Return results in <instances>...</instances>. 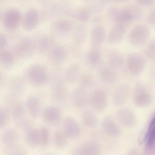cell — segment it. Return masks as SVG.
<instances>
[{
  "label": "cell",
  "mask_w": 155,
  "mask_h": 155,
  "mask_svg": "<svg viewBox=\"0 0 155 155\" xmlns=\"http://www.w3.org/2000/svg\"><path fill=\"white\" fill-rule=\"evenodd\" d=\"M87 64L91 68L99 67L102 61V56L100 48H91L86 55Z\"/></svg>",
  "instance_id": "d6a6232c"
},
{
  "label": "cell",
  "mask_w": 155,
  "mask_h": 155,
  "mask_svg": "<svg viewBox=\"0 0 155 155\" xmlns=\"http://www.w3.org/2000/svg\"><path fill=\"white\" fill-rule=\"evenodd\" d=\"M97 76L101 82L106 85L114 84L118 79V74L116 70L108 65L100 67Z\"/></svg>",
  "instance_id": "7402d4cb"
},
{
  "label": "cell",
  "mask_w": 155,
  "mask_h": 155,
  "mask_svg": "<svg viewBox=\"0 0 155 155\" xmlns=\"http://www.w3.org/2000/svg\"><path fill=\"white\" fill-rule=\"evenodd\" d=\"M10 114L5 107L0 106V130L5 128L10 120Z\"/></svg>",
  "instance_id": "60d3db41"
},
{
  "label": "cell",
  "mask_w": 155,
  "mask_h": 155,
  "mask_svg": "<svg viewBox=\"0 0 155 155\" xmlns=\"http://www.w3.org/2000/svg\"><path fill=\"white\" fill-rule=\"evenodd\" d=\"M25 140L30 147H35L39 145V130L31 127L25 130Z\"/></svg>",
  "instance_id": "d590c367"
},
{
  "label": "cell",
  "mask_w": 155,
  "mask_h": 155,
  "mask_svg": "<svg viewBox=\"0 0 155 155\" xmlns=\"http://www.w3.org/2000/svg\"><path fill=\"white\" fill-rule=\"evenodd\" d=\"M2 13L1 11L0 10V21L2 20Z\"/></svg>",
  "instance_id": "681fc988"
},
{
  "label": "cell",
  "mask_w": 155,
  "mask_h": 155,
  "mask_svg": "<svg viewBox=\"0 0 155 155\" xmlns=\"http://www.w3.org/2000/svg\"><path fill=\"white\" fill-rule=\"evenodd\" d=\"M69 138L62 130H57L53 135V141L56 147L59 149H63L68 143Z\"/></svg>",
  "instance_id": "74e56055"
},
{
  "label": "cell",
  "mask_w": 155,
  "mask_h": 155,
  "mask_svg": "<svg viewBox=\"0 0 155 155\" xmlns=\"http://www.w3.org/2000/svg\"><path fill=\"white\" fill-rule=\"evenodd\" d=\"M68 57V51L65 46L62 45L52 47L48 52L49 61L55 66H60L65 63Z\"/></svg>",
  "instance_id": "4fadbf2b"
},
{
  "label": "cell",
  "mask_w": 155,
  "mask_h": 155,
  "mask_svg": "<svg viewBox=\"0 0 155 155\" xmlns=\"http://www.w3.org/2000/svg\"><path fill=\"white\" fill-rule=\"evenodd\" d=\"M19 135L15 129L10 128L5 130L0 136V140L6 147L18 143Z\"/></svg>",
  "instance_id": "1f68e13d"
},
{
  "label": "cell",
  "mask_w": 155,
  "mask_h": 155,
  "mask_svg": "<svg viewBox=\"0 0 155 155\" xmlns=\"http://www.w3.org/2000/svg\"><path fill=\"white\" fill-rule=\"evenodd\" d=\"M81 120L84 125L89 128H94L98 125L97 117L94 111L90 110H87L82 112Z\"/></svg>",
  "instance_id": "e575fe53"
},
{
  "label": "cell",
  "mask_w": 155,
  "mask_h": 155,
  "mask_svg": "<svg viewBox=\"0 0 155 155\" xmlns=\"http://www.w3.org/2000/svg\"><path fill=\"white\" fill-rule=\"evenodd\" d=\"M16 57L12 51L5 50L0 52V68L5 70L13 68L16 63Z\"/></svg>",
  "instance_id": "4dcf8cb0"
},
{
  "label": "cell",
  "mask_w": 155,
  "mask_h": 155,
  "mask_svg": "<svg viewBox=\"0 0 155 155\" xmlns=\"http://www.w3.org/2000/svg\"><path fill=\"white\" fill-rule=\"evenodd\" d=\"M150 31L147 25L139 23L134 26L128 34L130 44L135 47H139L146 44L149 39Z\"/></svg>",
  "instance_id": "8992f818"
},
{
  "label": "cell",
  "mask_w": 155,
  "mask_h": 155,
  "mask_svg": "<svg viewBox=\"0 0 155 155\" xmlns=\"http://www.w3.org/2000/svg\"><path fill=\"white\" fill-rule=\"evenodd\" d=\"M107 13L109 18L115 23L123 22L130 24L132 22L129 14L124 7L111 5L108 8Z\"/></svg>",
  "instance_id": "9a60e30c"
},
{
  "label": "cell",
  "mask_w": 155,
  "mask_h": 155,
  "mask_svg": "<svg viewBox=\"0 0 155 155\" xmlns=\"http://www.w3.org/2000/svg\"><path fill=\"white\" fill-rule=\"evenodd\" d=\"M22 17V13L18 9H8L2 14L1 21L3 27L8 31H15L21 25Z\"/></svg>",
  "instance_id": "ba28073f"
},
{
  "label": "cell",
  "mask_w": 155,
  "mask_h": 155,
  "mask_svg": "<svg viewBox=\"0 0 155 155\" xmlns=\"http://www.w3.org/2000/svg\"><path fill=\"white\" fill-rule=\"evenodd\" d=\"M132 98L137 107L144 108L152 104L154 97L149 87L143 81H138L134 87Z\"/></svg>",
  "instance_id": "277c9868"
},
{
  "label": "cell",
  "mask_w": 155,
  "mask_h": 155,
  "mask_svg": "<svg viewBox=\"0 0 155 155\" xmlns=\"http://www.w3.org/2000/svg\"><path fill=\"white\" fill-rule=\"evenodd\" d=\"M88 104L95 111L101 112L106 110L108 104L107 91L103 89H96L89 94Z\"/></svg>",
  "instance_id": "52a82bcc"
},
{
  "label": "cell",
  "mask_w": 155,
  "mask_h": 155,
  "mask_svg": "<svg viewBox=\"0 0 155 155\" xmlns=\"http://www.w3.org/2000/svg\"><path fill=\"white\" fill-rule=\"evenodd\" d=\"M129 24L123 22L115 23L107 35L108 42L110 44H116L123 38Z\"/></svg>",
  "instance_id": "ffe728a7"
},
{
  "label": "cell",
  "mask_w": 155,
  "mask_h": 155,
  "mask_svg": "<svg viewBox=\"0 0 155 155\" xmlns=\"http://www.w3.org/2000/svg\"><path fill=\"white\" fill-rule=\"evenodd\" d=\"M72 40L76 47H80L85 43L88 36V29L83 23L74 25L72 31Z\"/></svg>",
  "instance_id": "4316f807"
},
{
  "label": "cell",
  "mask_w": 155,
  "mask_h": 155,
  "mask_svg": "<svg viewBox=\"0 0 155 155\" xmlns=\"http://www.w3.org/2000/svg\"><path fill=\"white\" fill-rule=\"evenodd\" d=\"M101 147L94 141H88L74 149L72 155H100Z\"/></svg>",
  "instance_id": "603a6c76"
},
{
  "label": "cell",
  "mask_w": 155,
  "mask_h": 155,
  "mask_svg": "<svg viewBox=\"0 0 155 155\" xmlns=\"http://www.w3.org/2000/svg\"><path fill=\"white\" fill-rule=\"evenodd\" d=\"M130 92V86L127 82H123L117 86L112 95L113 104L117 107H120L127 102Z\"/></svg>",
  "instance_id": "5bb4252c"
},
{
  "label": "cell",
  "mask_w": 155,
  "mask_h": 155,
  "mask_svg": "<svg viewBox=\"0 0 155 155\" xmlns=\"http://www.w3.org/2000/svg\"><path fill=\"white\" fill-rule=\"evenodd\" d=\"M56 155V154H52V153H47V154H45V155Z\"/></svg>",
  "instance_id": "f907efd6"
},
{
  "label": "cell",
  "mask_w": 155,
  "mask_h": 155,
  "mask_svg": "<svg viewBox=\"0 0 155 155\" xmlns=\"http://www.w3.org/2000/svg\"><path fill=\"white\" fill-rule=\"evenodd\" d=\"M8 45V41L6 36L0 31V52L6 49Z\"/></svg>",
  "instance_id": "f6af8a7d"
},
{
  "label": "cell",
  "mask_w": 155,
  "mask_h": 155,
  "mask_svg": "<svg viewBox=\"0 0 155 155\" xmlns=\"http://www.w3.org/2000/svg\"><path fill=\"white\" fill-rule=\"evenodd\" d=\"M146 21L148 24L154 26L155 24V10L153 9L147 14L146 18Z\"/></svg>",
  "instance_id": "ee69618b"
},
{
  "label": "cell",
  "mask_w": 155,
  "mask_h": 155,
  "mask_svg": "<svg viewBox=\"0 0 155 155\" xmlns=\"http://www.w3.org/2000/svg\"><path fill=\"white\" fill-rule=\"evenodd\" d=\"M66 83L64 77L60 74L56 73L52 76L51 96L53 101L57 104L63 105L69 97Z\"/></svg>",
  "instance_id": "7a4b0ae2"
},
{
  "label": "cell",
  "mask_w": 155,
  "mask_h": 155,
  "mask_svg": "<svg viewBox=\"0 0 155 155\" xmlns=\"http://www.w3.org/2000/svg\"><path fill=\"white\" fill-rule=\"evenodd\" d=\"M108 65L117 70L121 68L126 63V59L123 53L117 49H110L107 53Z\"/></svg>",
  "instance_id": "d4e9b609"
},
{
  "label": "cell",
  "mask_w": 155,
  "mask_h": 155,
  "mask_svg": "<svg viewBox=\"0 0 155 155\" xmlns=\"http://www.w3.org/2000/svg\"><path fill=\"white\" fill-rule=\"evenodd\" d=\"M4 155H28V154L25 148L18 143L6 147Z\"/></svg>",
  "instance_id": "ab89813d"
},
{
  "label": "cell",
  "mask_w": 155,
  "mask_h": 155,
  "mask_svg": "<svg viewBox=\"0 0 155 155\" xmlns=\"http://www.w3.org/2000/svg\"><path fill=\"white\" fill-rule=\"evenodd\" d=\"M124 7L129 14L132 22L140 20L143 18V10L137 4H128Z\"/></svg>",
  "instance_id": "8d00e7d4"
},
{
  "label": "cell",
  "mask_w": 155,
  "mask_h": 155,
  "mask_svg": "<svg viewBox=\"0 0 155 155\" xmlns=\"http://www.w3.org/2000/svg\"><path fill=\"white\" fill-rule=\"evenodd\" d=\"M136 4L142 7H150L153 6L154 4L153 0H138L136 1Z\"/></svg>",
  "instance_id": "bcb514c9"
},
{
  "label": "cell",
  "mask_w": 155,
  "mask_h": 155,
  "mask_svg": "<svg viewBox=\"0 0 155 155\" xmlns=\"http://www.w3.org/2000/svg\"><path fill=\"white\" fill-rule=\"evenodd\" d=\"M107 31L104 26L97 25L91 30L90 42L91 48H100L107 39Z\"/></svg>",
  "instance_id": "cb8c5ba5"
},
{
  "label": "cell",
  "mask_w": 155,
  "mask_h": 155,
  "mask_svg": "<svg viewBox=\"0 0 155 155\" xmlns=\"http://www.w3.org/2000/svg\"><path fill=\"white\" fill-rule=\"evenodd\" d=\"M27 111L32 118H37L39 117L41 112V102L38 96L30 95L26 101Z\"/></svg>",
  "instance_id": "83f0119b"
},
{
  "label": "cell",
  "mask_w": 155,
  "mask_h": 155,
  "mask_svg": "<svg viewBox=\"0 0 155 155\" xmlns=\"http://www.w3.org/2000/svg\"><path fill=\"white\" fill-rule=\"evenodd\" d=\"M49 77L47 68L40 63H33L26 70V79L35 87H41L45 85L48 81Z\"/></svg>",
  "instance_id": "3957f363"
},
{
  "label": "cell",
  "mask_w": 155,
  "mask_h": 155,
  "mask_svg": "<svg viewBox=\"0 0 155 155\" xmlns=\"http://www.w3.org/2000/svg\"><path fill=\"white\" fill-rule=\"evenodd\" d=\"M63 130L69 139L77 138L80 136L81 128L77 120L72 116L66 117L63 121Z\"/></svg>",
  "instance_id": "e0dca14e"
},
{
  "label": "cell",
  "mask_w": 155,
  "mask_h": 155,
  "mask_svg": "<svg viewBox=\"0 0 155 155\" xmlns=\"http://www.w3.org/2000/svg\"><path fill=\"white\" fill-rule=\"evenodd\" d=\"M40 19L39 12L35 8L27 10L22 15L21 26L23 30L30 32L36 28Z\"/></svg>",
  "instance_id": "8fae6325"
},
{
  "label": "cell",
  "mask_w": 155,
  "mask_h": 155,
  "mask_svg": "<svg viewBox=\"0 0 155 155\" xmlns=\"http://www.w3.org/2000/svg\"><path fill=\"white\" fill-rule=\"evenodd\" d=\"M116 117L120 124L127 128H133L137 124V115L133 110L129 108L120 109L117 112Z\"/></svg>",
  "instance_id": "30bf717a"
},
{
  "label": "cell",
  "mask_w": 155,
  "mask_h": 155,
  "mask_svg": "<svg viewBox=\"0 0 155 155\" xmlns=\"http://www.w3.org/2000/svg\"><path fill=\"white\" fill-rule=\"evenodd\" d=\"M35 43L36 51L41 54L48 53L52 47V38L47 33H39L32 37Z\"/></svg>",
  "instance_id": "d6986e66"
},
{
  "label": "cell",
  "mask_w": 155,
  "mask_h": 155,
  "mask_svg": "<svg viewBox=\"0 0 155 155\" xmlns=\"http://www.w3.org/2000/svg\"><path fill=\"white\" fill-rule=\"evenodd\" d=\"M126 63L129 73L132 76H137L141 74L145 69L146 60L140 53L132 52L128 54Z\"/></svg>",
  "instance_id": "9c48e42d"
},
{
  "label": "cell",
  "mask_w": 155,
  "mask_h": 155,
  "mask_svg": "<svg viewBox=\"0 0 155 155\" xmlns=\"http://www.w3.org/2000/svg\"><path fill=\"white\" fill-rule=\"evenodd\" d=\"M4 80V77L2 72L0 71V85L2 84Z\"/></svg>",
  "instance_id": "c3c4849f"
},
{
  "label": "cell",
  "mask_w": 155,
  "mask_h": 155,
  "mask_svg": "<svg viewBox=\"0 0 155 155\" xmlns=\"http://www.w3.org/2000/svg\"><path fill=\"white\" fill-rule=\"evenodd\" d=\"M39 145L46 147L48 145L50 140V132L48 129L42 127L39 130Z\"/></svg>",
  "instance_id": "b9f144b4"
},
{
  "label": "cell",
  "mask_w": 155,
  "mask_h": 155,
  "mask_svg": "<svg viewBox=\"0 0 155 155\" xmlns=\"http://www.w3.org/2000/svg\"><path fill=\"white\" fill-rule=\"evenodd\" d=\"M125 155H140L139 150L136 148L132 149Z\"/></svg>",
  "instance_id": "7dc6e473"
},
{
  "label": "cell",
  "mask_w": 155,
  "mask_h": 155,
  "mask_svg": "<svg viewBox=\"0 0 155 155\" xmlns=\"http://www.w3.org/2000/svg\"><path fill=\"white\" fill-rule=\"evenodd\" d=\"M36 51L33 38L25 36L17 41L13 47L12 52L16 58L26 60L32 58Z\"/></svg>",
  "instance_id": "5b68a950"
},
{
  "label": "cell",
  "mask_w": 155,
  "mask_h": 155,
  "mask_svg": "<svg viewBox=\"0 0 155 155\" xmlns=\"http://www.w3.org/2000/svg\"><path fill=\"white\" fill-rule=\"evenodd\" d=\"M41 116L43 121L49 126H58L62 120V111L58 106L46 107L42 111Z\"/></svg>",
  "instance_id": "7c38bea8"
},
{
  "label": "cell",
  "mask_w": 155,
  "mask_h": 155,
  "mask_svg": "<svg viewBox=\"0 0 155 155\" xmlns=\"http://www.w3.org/2000/svg\"><path fill=\"white\" fill-rule=\"evenodd\" d=\"M101 127L103 131L110 137L117 138L121 136V130L120 127L111 117H104L101 121Z\"/></svg>",
  "instance_id": "484cf974"
},
{
  "label": "cell",
  "mask_w": 155,
  "mask_h": 155,
  "mask_svg": "<svg viewBox=\"0 0 155 155\" xmlns=\"http://www.w3.org/2000/svg\"><path fill=\"white\" fill-rule=\"evenodd\" d=\"M88 93L87 90L80 87L74 88L69 96L72 105L78 109H82L88 104Z\"/></svg>",
  "instance_id": "2e32d148"
},
{
  "label": "cell",
  "mask_w": 155,
  "mask_h": 155,
  "mask_svg": "<svg viewBox=\"0 0 155 155\" xmlns=\"http://www.w3.org/2000/svg\"><path fill=\"white\" fill-rule=\"evenodd\" d=\"M81 68L80 65L77 62H73L67 68L64 78L66 83L73 84L78 80L81 75Z\"/></svg>",
  "instance_id": "f1b7e54d"
},
{
  "label": "cell",
  "mask_w": 155,
  "mask_h": 155,
  "mask_svg": "<svg viewBox=\"0 0 155 155\" xmlns=\"http://www.w3.org/2000/svg\"><path fill=\"white\" fill-rule=\"evenodd\" d=\"M10 95L18 98L24 94L26 88L25 79L20 75L12 76L8 82Z\"/></svg>",
  "instance_id": "ac0fdd59"
},
{
  "label": "cell",
  "mask_w": 155,
  "mask_h": 155,
  "mask_svg": "<svg viewBox=\"0 0 155 155\" xmlns=\"http://www.w3.org/2000/svg\"><path fill=\"white\" fill-rule=\"evenodd\" d=\"M146 57L151 61H154L155 58V41L154 39H151L147 44L144 50Z\"/></svg>",
  "instance_id": "7bdbcfd3"
},
{
  "label": "cell",
  "mask_w": 155,
  "mask_h": 155,
  "mask_svg": "<svg viewBox=\"0 0 155 155\" xmlns=\"http://www.w3.org/2000/svg\"><path fill=\"white\" fill-rule=\"evenodd\" d=\"M92 15L89 7L86 3L80 8H74L71 18L80 21L81 23H82L88 21L91 18Z\"/></svg>",
  "instance_id": "836d02e7"
},
{
  "label": "cell",
  "mask_w": 155,
  "mask_h": 155,
  "mask_svg": "<svg viewBox=\"0 0 155 155\" xmlns=\"http://www.w3.org/2000/svg\"><path fill=\"white\" fill-rule=\"evenodd\" d=\"M6 107L12 116L16 126L26 130L32 127L30 120L26 117L25 108L18 98L9 95L6 99Z\"/></svg>",
  "instance_id": "6da1fadb"
},
{
  "label": "cell",
  "mask_w": 155,
  "mask_h": 155,
  "mask_svg": "<svg viewBox=\"0 0 155 155\" xmlns=\"http://www.w3.org/2000/svg\"><path fill=\"white\" fill-rule=\"evenodd\" d=\"M74 27V24L72 21L64 18L55 20L51 25V30L53 33L59 36L71 33Z\"/></svg>",
  "instance_id": "44dd1931"
},
{
  "label": "cell",
  "mask_w": 155,
  "mask_h": 155,
  "mask_svg": "<svg viewBox=\"0 0 155 155\" xmlns=\"http://www.w3.org/2000/svg\"><path fill=\"white\" fill-rule=\"evenodd\" d=\"M144 135L143 140L147 150H151L154 149L155 143V120L153 116L150 121L147 130Z\"/></svg>",
  "instance_id": "f546056e"
},
{
  "label": "cell",
  "mask_w": 155,
  "mask_h": 155,
  "mask_svg": "<svg viewBox=\"0 0 155 155\" xmlns=\"http://www.w3.org/2000/svg\"><path fill=\"white\" fill-rule=\"evenodd\" d=\"M78 82L79 87L87 90L89 88L91 87L95 84V79L91 73L86 72L80 75Z\"/></svg>",
  "instance_id": "f35d334b"
}]
</instances>
